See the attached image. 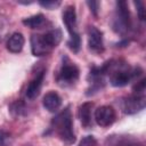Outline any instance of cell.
Here are the masks:
<instances>
[{
    "label": "cell",
    "instance_id": "4fadbf2b",
    "mask_svg": "<svg viewBox=\"0 0 146 146\" xmlns=\"http://www.w3.org/2000/svg\"><path fill=\"white\" fill-rule=\"evenodd\" d=\"M43 107L49 112H56L62 105V98L55 91H49L43 96L42 99Z\"/></svg>",
    "mask_w": 146,
    "mask_h": 146
},
{
    "label": "cell",
    "instance_id": "e0dca14e",
    "mask_svg": "<svg viewBox=\"0 0 146 146\" xmlns=\"http://www.w3.org/2000/svg\"><path fill=\"white\" fill-rule=\"evenodd\" d=\"M10 113L14 115V116H22V115H25L26 113V106H25V103L22 102V100H16L11 105H10Z\"/></svg>",
    "mask_w": 146,
    "mask_h": 146
},
{
    "label": "cell",
    "instance_id": "ba28073f",
    "mask_svg": "<svg viewBox=\"0 0 146 146\" xmlns=\"http://www.w3.org/2000/svg\"><path fill=\"white\" fill-rule=\"evenodd\" d=\"M105 74L100 67L94 66L88 75V81H89V87L87 89V95H94L96 92H98L99 90H102L105 86Z\"/></svg>",
    "mask_w": 146,
    "mask_h": 146
},
{
    "label": "cell",
    "instance_id": "5bb4252c",
    "mask_svg": "<svg viewBox=\"0 0 146 146\" xmlns=\"http://www.w3.org/2000/svg\"><path fill=\"white\" fill-rule=\"evenodd\" d=\"M92 107H94V104L91 102H86L82 105H80V107H79V113H78L79 119H80L81 124L84 128H90L91 127V123H92V116H91Z\"/></svg>",
    "mask_w": 146,
    "mask_h": 146
},
{
    "label": "cell",
    "instance_id": "9c48e42d",
    "mask_svg": "<svg viewBox=\"0 0 146 146\" xmlns=\"http://www.w3.org/2000/svg\"><path fill=\"white\" fill-rule=\"evenodd\" d=\"M88 35V47L94 54H102L105 49L104 47V39H103V32L98 30L96 26H88L87 30Z\"/></svg>",
    "mask_w": 146,
    "mask_h": 146
},
{
    "label": "cell",
    "instance_id": "9a60e30c",
    "mask_svg": "<svg viewBox=\"0 0 146 146\" xmlns=\"http://www.w3.org/2000/svg\"><path fill=\"white\" fill-rule=\"evenodd\" d=\"M24 43H25V39H24V35L19 32H15L13 33L9 39L7 40V49L13 52V54H17V52H21L23 47H24Z\"/></svg>",
    "mask_w": 146,
    "mask_h": 146
},
{
    "label": "cell",
    "instance_id": "ac0fdd59",
    "mask_svg": "<svg viewBox=\"0 0 146 146\" xmlns=\"http://www.w3.org/2000/svg\"><path fill=\"white\" fill-rule=\"evenodd\" d=\"M11 145V137L8 132L0 130V146H10Z\"/></svg>",
    "mask_w": 146,
    "mask_h": 146
},
{
    "label": "cell",
    "instance_id": "7402d4cb",
    "mask_svg": "<svg viewBox=\"0 0 146 146\" xmlns=\"http://www.w3.org/2000/svg\"><path fill=\"white\" fill-rule=\"evenodd\" d=\"M135 6L137 7V11H138V16L141 21L145 19V9H144V3L141 1H137L135 2Z\"/></svg>",
    "mask_w": 146,
    "mask_h": 146
},
{
    "label": "cell",
    "instance_id": "7a4b0ae2",
    "mask_svg": "<svg viewBox=\"0 0 146 146\" xmlns=\"http://www.w3.org/2000/svg\"><path fill=\"white\" fill-rule=\"evenodd\" d=\"M63 34L59 29H52L43 34H33L31 36V51L33 56L40 57L50 54L62 41Z\"/></svg>",
    "mask_w": 146,
    "mask_h": 146
},
{
    "label": "cell",
    "instance_id": "2e32d148",
    "mask_svg": "<svg viewBox=\"0 0 146 146\" xmlns=\"http://www.w3.org/2000/svg\"><path fill=\"white\" fill-rule=\"evenodd\" d=\"M47 23V19L43 14H35L23 19V24L30 29H41Z\"/></svg>",
    "mask_w": 146,
    "mask_h": 146
},
{
    "label": "cell",
    "instance_id": "277c9868",
    "mask_svg": "<svg viewBox=\"0 0 146 146\" xmlns=\"http://www.w3.org/2000/svg\"><path fill=\"white\" fill-rule=\"evenodd\" d=\"M63 22L70 34L67 46L73 52H78L81 48V38L76 29V13L74 6L70 5L65 7L63 11Z\"/></svg>",
    "mask_w": 146,
    "mask_h": 146
},
{
    "label": "cell",
    "instance_id": "30bf717a",
    "mask_svg": "<svg viewBox=\"0 0 146 146\" xmlns=\"http://www.w3.org/2000/svg\"><path fill=\"white\" fill-rule=\"evenodd\" d=\"M116 119L115 111L110 105H103L95 111V121L100 127H110Z\"/></svg>",
    "mask_w": 146,
    "mask_h": 146
},
{
    "label": "cell",
    "instance_id": "8992f818",
    "mask_svg": "<svg viewBox=\"0 0 146 146\" xmlns=\"http://www.w3.org/2000/svg\"><path fill=\"white\" fill-rule=\"evenodd\" d=\"M80 76V70L73 62L70 60L67 56H63L60 66L56 73V82L60 87L73 86Z\"/></svg>",
    "mask_w": 146,
    "mask_h": 146
},
{
    "label": "cell",
    "instance_id": "52a82bcc",
    "mask_svg": "<svg viewBox=\"0 0 146 146\" xmlns=\"http://www.w3.org/2000/svg\"><path fill=\"white\" fill-rule=\"evenodd\" d=\"M146 97L145 94H132L122 100V111L125 114H136L145 108Z\"/></svg>",
    "mask_w": 146,
    "mask_h": 146
},
{
    "label": "cell",
    "instance_id": "44dd1931",
    "mask_svg": "<svg viewBox=\"0 0 146 146\" xmlns=\"http://www.w3.org/2000/svg\"><path fill=\"white\" fill-rule=\"evenodd\" d=\"M87 5H88V7L90 8V11H91L95 16H97L98 10H99L100 2H99V1H87Z\"/></svg>",
    "mask_w": 146,
    "mask_h": 146
},
{
    "label": "cell",
    "instance_id": "7c38bea8",
    "mask_svg": "<svg viewBox=\"0 0 146 146\" xmlns=\"http://www.w3.org/2000/svg\"><path fill=\"white\" fill-rule=\"evenodd\" d=\"M106 146H143L131 136H108Z\"/></svg>",
    "mask_w": 146,
    "mask_h": 146
},
{
    "label": "cell",
    "instance_id": "6da1fadb",
    "mask_svg": "<svg viewBox=\"0 0 146 146\" xmlns=\"http://www.w3.org/2000/svg\"><path fill=\"white\" fill-rule=\"evenodd\" d=\"M102 70L105 75H108L110 83L113 87H124L143 73L140 67H130L125 62L114 59L106 62Z\"/></svg>",
    "mask_w": 146,
    "mask_h": 146
},
{
    "label": "cell",
    "instance_id": "3957f363",
    "mask_svg": "<svg viewBox=\"0 0 146 146\" xmlns=\"http://www.w3.org/2000/svg\"><path fill=\"white\" fill-rule=\"evenodd\" d=\"M50 128L65 145L74 144L75 133L73 130V119L68 106L52 117Z\"/></svg>",
    "mask_w": 146,
    "mask_h": 146
},
{
    "label": "cell",
    "instance_id": "5b68a950",
    "mask_svg": "<svg viewBox=\"0 0 146 146\" xmlns=\"http://www.w3.org/2000/svg\"><path fill=\"white\" fill-rule=\"evenodd\" d=\"M112 29L120 35H125L131 29V18L128 3L125 1H116L115 10L112 18Z\"/></svg>",
    "mask_w": 146,
    "mask_h": 146
},
{
    "label": "cell",
    "instance_id": "d6986e66",
    "mask_svg": "<svg viewBox=\"0 0 146 146\" xmlns=\"http://www.w3.org/2000/svg\"><path fill=\"white\" fill-rule=\"evenodd\" d=\"M96 145H97V141L94 136H86L81 139L78 146H96Z\"/></svg>",
    "mask_w": 146,
    "mask_h": 146
},
{
    "label": "cell",
    "instance_id": "8fae6325",
    "mask_svg": "<svg viewBox=\"0 0 146 146\" xmlns=\"http://www.w3.org/2000/svg\"><path fill=\"white\" fill-rule=\"evenodd\" d=\"M44 73H46L44 70L39 71L38 73H35L33 79L29 82V84L26 87V90H25L26 98L33 100V99H35L39 96V94L41 91V88H42L43 80H44Z\"/></svg>",
    "mask_w": 146,
    "mask_h": 146
},
{
    "label": "cell",
    "instance_id": "ffe728a7",
    "mask_svg": "<svg viewBox=\"0 0 146 146\" xmlns=\"http://www.w3.org/2000/svg\"><path fill=\"white\" fill-rule=\"evenodd\" d=\"M39 5L47 9H55L60 6V1H40Z\"/></svg>",
    "mask_w": 146,
    "mask_h": 146
}]
</instances>
